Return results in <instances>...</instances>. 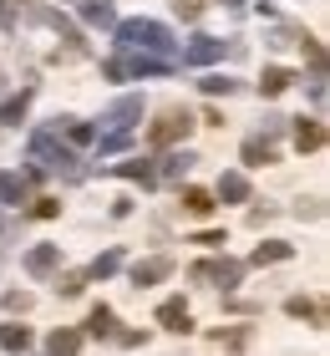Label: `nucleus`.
Segmentation results:
<instances>
[{
  "mask_svg": "<svg viewBox=\"0 0 330 356\" xmlns=\"http://www.w3.org/2000/svg\"><path fill=\"white\" fill-rule=\"evenodd\" d=\"M122 61V76H168L173 72V61H158V56H117Z\"/></svg>",
  "mask_w": 330,
  "mask_h": 356,
  "instance_id": "nucleus-9",
  "label": "nucleus"
},
{
  "mask_svg": "<svg viewBox=\"0 0 330 356\" xmlns=\"http://www.w3.org/2000/svg\"><path fill=\"white\" fill-rule=\"evenodd\" d=\"M178 15H183V21H198V15H204V0H178Z\"/></svg>",
  "mask_w": 330,
  "mask_h": 356,
  "instance_id": "nucleus-31",
  "label": "nucleus"
},
{
  "mask_svg": "<svg viewBox=\"0 0 330 356\" xmlns=\"http://www.w3.org/2000/svg\"><path fill=\"white\" fill-rule=\"evenodd\" d=\"M112 173L127 178V184H142V188H153V184H158V173H153V163H147V158H127V163H112Z\"/></svg>",
  "mask_w": 330,
  "mask_h": 356,
  "instance_id": "nucleus-11",
  "label": "nucleus"
},
{
  "mask_svg": "<svg viewBox=\"0 0 330 356\" xmlns=\"http://www.w3.org/2000/svg\"><path fill=\"white\" fill-rule=\"evenodd\" d=\"M26 107H31V87H26V92H15V97H6V102H0V122H6V127H15V122L26 118Z\"/></svg>",
  "mask_w": 330,
  "mask_h": 356,
  "instance_id": "nucleus-24",
  "label": "nucleus"
},
{
  "mask_svg": "<svg viewBox=\"0 0 330 356\" xmlns=\"http://www.w3.org/2000/svg\"><path fill=\"white\" fill-rule=\"evenodd\" d=\"M56 265H61V245H36V250L26 254V270L31 275H51Z\"/></svg>",
  "mask_w": 330,
  "mask_h": 356,
  "instance_id": "nucleus-14",
  "label": "nucleus"
},
{
  "mask_svg": "<svg viewBox=\"0 0 330 356\" xmlns=\"http://www.w3.org/2000/svg\"><path fill=\"white\" fill-rule=\"evenodd\" d=\"M188 275H193V280H219L224 290H234V285L244 280V265H239V260H198Z\"/></svg>",
  "mask_w": 330,
  "mask_h": 356,
  "instance_id": "nucleus-4",
  "label": "nucleus"
},
{
  "mask_svg": "<svg viewBox=\"0 0 330 356\" xmlns=\"http://www.w3.org/2000/svg\"><path fill=\"white\" fill-rule=\"evenodd\" d=\"M26 188H31V178H26V173H10V168L0 173V204H21V199H26Z\"/></svg>",
  "mask_w": 330,
  "mask_h": 356,
  "instance_id": "nucleus-19",
  "label": "nucleus"
},
{
  "mask_svg": "<svg viewBox=\"0 0 330 356\" xmlns=\"http://www.w3.org/2000/svg\"><path fill=\"white\" fill-rule=\"evenodd\" d=\"M158 326H163V331H178V336H188V331H193V311H188L183 300H163V305H158Z\"/></svg>",
  "mask_w": 330,
  "mask_h": 356,
  "instance_id": "nucleus-7",
  "label": "nucleus"
},
{
  "mask_svg": "<svg viewBox=\"0 0 330 356\" xmlns=\"http://www.w3.org/2000/svg\"><path fill=\"white\" fill-rule=\"evenodd\" d=\"M31 163H36L41 173H66V178H81L76 153H72V148H61V138L51 133V127H36V133H31Z\"/></svg>",
  "mask_w": 330,
  "mask_h": 356,
  "instance_id": "nucleus-2",
  "label": "nucleus"
},
{
  "mask_svg": "<svg viewBox=\"0 0 330 356\" xmlns=\"http://www.w3.org/2000/svg\"><path fill=\"white\" fill-rule=\"evenodd\" d=\"M183 209H188L193 219H208L213 214V193L208 188H183Z\"/></svg>",
  "mask_w": 330,
  "mask_h": 356,
  "instance_id": "nucleus-25",
  "label": "nucleus"
},
{
  "mask_svg": "<svg viewBox=\"0 0 330 356\" xmlns=\"http://www.w3.org/2000/svg\"><path fill=\"white\" fill-rule=\"evenodd\" d=\"M117 270H122V250H102L81 275H87V280H107V275H117Z\"/></svg>",
  "mask_w": 330,
  "mask_h": 356,
  "instance_id": "nucleus-17",
  "label": "nucleus"
},
{
  "mask_svg": "<svg viewBox=\"0 0 330 356\" xmlns=\"http://www.w3.org/2000/svg\"><path fill=\"white\" fill-rule=\"evenodd\" d=\"M295 82V72H285V67H264V76H259V97H279Z\"/></svg>",
  "mask_w": 330,
  "mask_h": 356,
  "instance_id": "nucleus-21",
  "label": "nucleus"
},
{
  "mask_svg": "<svg viewBox=\"0 0 330 356\" xmlns=\"http://www.w3.org/2000/svg\"><path fill=\"white\" fill-rule=\"evenodd\" d=\"M6 311H31V296H26V290H10V296H6Z\"/></svg>",
  "mask_w": 330,
  "mask_h": 356,
  "instance_id": "nucleus-32",
  "label": "nucleus"
},
{
  "mask_svg": "<svg viewBox=\"0 0 330 356\" xmlns=\"http://www.w3.org/2000/svg\"><path fill=\"white\" fill-rule=\"evenodd\" d=\"M193 163H198V158L183 148V153H168V158H163V168H153V173H158V178H168V184H183Z\"/></svg>",
  "mask_w": 330,
  "mask_h": 356,
  "instance_id": "nucleus-13",
  "label": "nucleus"
},
{
  "mask_svg": "<svg viewBox=\"0 0 330 356\" xmlns=\"http://www.w3.org/2000/svg\"><path fill=\"white\" fill-rule=\"evenodd\" d=\"M320 143H325L320 118H295V148H300V153H315Z\"/></svg>",
  "mask_w": 330,
  "mask_h": 356,
  "instance_id": "nucleus-10",
  "label": "nucleus"
},
{
  "mask_svg": "<svg viewBox=\"0 0 330 356\" xmlns=\"http://www.w3.org/2000/svg\"><path fill=\"white\" fill-rule=\"evenodd\" d=\"M107 122H112V133H132V122H142V97H117Z\"/></svg>",
  "mask_w": 330,
  "mask_h": 356,
  "instance_id": "nucleus-6",
  "label": "nucleus"
},
{
  "mask_svg": "<svg viewBox=\"0 0 330 356\" xmlns=\"http://www.w3.org/2000/svg\"><path fill=\"white\" fill-rule=\"evenodd\" d=\"M244 163H249V168L274 163V143L270 138H249V143H244Z\"/></svg>",
  "mask_w": 330,
  "mask_h": 356,
  "instance_id": "nucleus-22",
  "label": "nucleus"
},
{
  "mask_svg": "<svg viewBox=\"0 0 330 356\" xmlns=\"http://www.w3.org/2000/svg\"><path fill=\"white\" fill-rule=\"evenodd\" d=\"M295 214H300V219H320V199H300V204H295Z\"/></svg>",
  "mask_w": 330,
  "mask_h": 356,
  "instance_id": "nucleus-33",
  "label": "nucleus"
},
{
  "mask_svg": "<svg viewBox=\"0 0 330 356\" xmlns=\"http://www.w3.org/2000/svg\"><path fill=\"white\" fill-rule=\"evenodd\" d=\"M81 290H87V275H81V270H72V275L56 280V296H81Z\"/></svg>",
  "mask_w": 330,
  "mask_h": 356,
  "instance_id": "nucleus-29",
  "label": "nucleus"
},
{
  "mask_svg": "<svg viewBox=\"0 0 330 356\" xmlns=\"http://www.w3.org/2000/svg\"><path fill=\"white\" fill-rule=\"evenodd\" d=\"M117 31V46L122 51H138V56H158V61H173V51H178V41H173V31L168 26H158V21H117L112 26Z\"/></svg>",
  "mask_w": 330,
  "mask_h": 356,
  "instance_id": "nucleus-1",
  "label": "nucleus"
},
{
  "mask_svg": "<svg viewBox=\"0 0 330 356\" xmlns=\"http://www.w3.org/2000/svg\"><path fill=\"white\" fill-rule=\"evenodd\" d=\"M193 245H224V229H204V234L193 239Z\"/></svg>",
  "mask_w": 330,
  "mask_h": 356,
  "instance_id": "nucleus-36",
  "label": "nucleus"
},
{
  "mask_svg": "<svg viewBox=\"0 0 330 356\" xmlns=\"http://www.w3.org/2000/svg\"><path fill=\"white\" fill-rule=\"evenodd\" d=\"M87 331H92V336H117V316H112V305H92Z\"/></svg>",
  "mask_w": 330,
  "mask_h": 356,
  "instance_id": "nucleus-23",
  "label": "nucleus"
},
{
  "mask_svg": "<svg viewBox=\"0 0 330 356\" xmlns=\"http://www.w3.org/2000/svg\"><path fill=\"white\" fill-rule=\"evenodd\" d=\"M122 148H132V133H107L102 143H97V158H112V153H122Z\"/></svg>",
  "mask_w": 330,
  "mask_h": 356,
  "instance_id": "nucleus-27",
  "label": "nucleus"
},
{
  "mask_svg": "<svg viewBox=\"0 0 330 356\" xmlns=\"http://www.w3.org/2000/svg\"><path fill=\"white\" fill-rule=\"evenodd\" d=\"M198 87H204L208 97H229V92H234V76H219V72H208Z\"/></svg>",
  "mask_w": 330,
  "mask_h": 356,
  "instance_id": "nucleus-28",
  "label": "nucleus"
},
{
  "mask_svg": "<svg viewBox=\"0 0 330 356\" xmlns=\"http://www.w3.org/2000/svg\"><path fill=\"white\" fill-rule=\"evenodd\" d=\"M66 138H72L76 148H81V143H92L97 133H92V122H76V118H66Z\"/></svg>",
  "mask_w": 330,
  "mask_h": 356,
  "instance_id": "nucleus-30",
  "label": "nucleus"
},
{
  "mask_svg": "<svg viewBox=\"0 0 330 356\" xmlns=\"http://www.w3.org/2000/svg\"><path fill=\"white\" fill-rule=\"evenodd\" d=\"M168 275H173V260H168V254H153V260H138V265H132V285H158V280H168Z\"/></svg>",
  "mask_w": 330,
  "mask_h": 356,
  "instance_id": "nucleus-8",
  "label": "nucleus"
},
{
  "mask_svg": "<svg viewBox=\"0 0 330 356\" xmlns=\"http://www.w3.org/2000/svg\"><path fill=\"white\" fill-rule=\"evenodd\" d=\"M285 311H290L295 321H310V326H325V305H320V300H310V296H290V300H285Z\"/></svg>",
  "mask_w": 330,
  "mask_h": 356,
  "instance_id": "nucleus-12",
  "label": "nucleus"
},
{
  "mask_svg": "<svg viewBox=\"0 0 330 356\" xmlns=\"http://www.w3.org/2000/svg\"><path fill=\"white\" fill-rule=\"evenodd\" d=\"M295 245H285V239H264V245L249 254V265H279V260H290Z\"/></svg>",
  "mask_w": 330,
  "mask_h": 356,
  "instance_id": "nucleus-15",
  "label": "nucleus"
},
{
  "mask_svg": "<svg viewBox=\"0 0 330 356\" xmlns=\"http://www.w3.org/2000/svg\"><path fill=\"white\" fill-rule=\"evenodd\" d=\"M56 209H61V204H56V199H41V204H36V209H31V214H36V219H51V214H56Z\"/></svg>",
  "mask_w": 330,
  "mask_h": 356,
  "instance_id": "nucleus-34",
  "label": "nucleus"
},
{
  "mask_svg": "<svg viewBox=\"0 0 330 356\" xmlns=\"http://www.w3.org/2000/svg\"><path fill=\"white\" fill-rule=\"evenodd\" d=\"M117 341H122V346H142L147 331H117Z\"/></svg>",
  "mask_w": 330,
  "mask_h": 356,
  "instance_id": "nucleus-35",
  "label": "nucleus"
},
{
  "mask_svg": "<svg viewBox=\"0 0 330 356\" xmlns=\"http://www.w3.org/2000/svg\"><path fill=\"white\" fill-rule=\"evenodd\" d=\"M219 199L224 204H244V199H249V178H244V173H224L219 178Z\"/></svg>",
  "mask_w": 330,
  "mask_h": 356,
  "instance_id": "nucleus-20",
  "label": "nucleus"
},
{
  "mask_svg": "<svg viewBox=\"0 0 330 356\" xmlns=\"http://www.w3.org/2000/svg\"><path fill=\"white\" fill-rule=\"evenodd\" d=\"M188 127H193L188 112H163V118H158L153 127H147V143H153V148H168V143L188 138Z\"/></svg>",
  "mask_w": 330,
  "mask_h": 356,
  "instance_id": "nucleus-3",
  "label": "nucleus"
},
{
  "mask_svg": "<svg viewBox=\"0 0 330 356\" xmlns=\"http://www.w3.org/2000/svg\"><path fill=\"white\" fill-rule=\"evenodd\" d=\"M46 351H51V356H76V351H81V331L56 326V331H51V341H46Z\"/></svg>",
  "mask_w": 330,
  "mask_h": 356,
  "instance_id": "nucleus-16",
  "label": "nucleus"
},
{
  "mask_svg": "<svg viewBox=\"0 0 330 356\" xmlns=\"http://www.w3.org/2000/svg\"><path fill=\"white\" fill-rule=\"evenodd\" d=\"M219 56H224V41H219V36H193V41L183 46V61H188V67H213Z\"/></svg>",
  "mask_w": 330,
  "mask_h": 356,
  "instance_id": "nucleus-5",
  "label": "nucleus"
},
{
  "mask_svg": "<svg viewBox=\"0 0 330 356\" xmlns=\"http://www.w3.org/2000/svg\"><path fill=\"white\" fill-rule=\"evenodd\" d=\"M0 351L26 356V351H31V331H26V326H10V321H6V326H0Z\"/></svg>",
  "mask_w": 330,
  "mask_h": 356,
  "instance_id": "nucleus-18",
  "label": "nucleus"
},
{
  "mask_svg": "<svg viewBox=\"0 0 330 356\" xmlns=\"http://www.w3.org/2000/svg\"><path fill=\"white\" fill-rule=\"evenodd\" d=\"M81 21H87V26H117L112 0H87V6H81Z\"/></svg>",
  "mask_w": 330,
  "mask_h": 356,
  "instance_id": "nucleus-26",
  "label": "nucleus"
}]
</instances>
